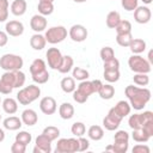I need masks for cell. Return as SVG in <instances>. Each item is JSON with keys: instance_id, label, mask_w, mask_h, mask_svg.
<instances>
[{"instance_id": "obj_59", "label": "cell", "mask_w": 153, "mask_h": 153, "mask_svg": "<svg viewBox=\"0 0 153 153\" xmlns=\"http://www.w3.org/2000/svg\"><path fill=\"white\" fill-rule=\"evenodd\" d=\"M74 2H78V4H81V2H85L86 0H73Z\"/></svg>"}, {"instance_id": "obj_32", "label": "cell", "mask_w": 153, "mask_h": 153, "mask_svg": "<svg viewBox=\"0 0 153 153\" xmlns=\"http://www.w3.org/2000/svg\"><path fill=\"white\" fill-rule=\"evenodd\" d=\"M72 76L74 78V80L82 81V80H87V79H88L90 73H88V71L85 69V68L74 67V68H73V72H72Z\"/></svg>"}, {"instance_id": "obj_11", "label": "cell", "mask_w": 153, "mask_h": 153, "mask_svg": "<svg viewBox=\"0 0 153 153\" xmlns=\"http://www.w3.org/2000/svg\"><path fill=\"white\" fill-rule=\"evenodd\" d=\"M51 140L48 139L44 134H41L36 137L35 143L36 146L33 147L32 152L33 153H50L51 152Z\"/></svg>"}, {"instance_id": "obj_25", "label": "cell", "mask_w": 153, "mask_h": 153, "mask_svg": "<svg viewBox=\"0 0 153 153\" xmlns=\"http://www.w3.org/2000/svg\"><path fill=\"white\" fill-rule=\"evenodd\" d=\"M102 99H111L115 96V87L111 84H103L97 92Z\"/></svg>"}, {"instance_id": "obj_58", "label": "cell", "mask_w": 153, "mask_h": 153, "mask_svg": "<svg viewBox=\"0 0 153 153\" xmlns=\"http://www.w3.org/2000/svg\"><path fill=\"white\" fill-rule=\"evenodd\" d=\"M38 1H41V2H53L54 4L55 0H38Z\"/></svg>"}, {"instance_id": "obj_37", "label": "cell", "mask_w": 153, "mask_h": 153, "mask_svg": "<svg viewBox=\"0 0 153 153\" xmlns=\"http://www.w3.org/2000/svg\"><path fill=\"white\" fill-rule=\"evenodd\" d=\"M78 90L81 91L82 93H85L86 96H91L92 93H94L93 91V86H92V81H88V80H82L80 81V84L78 85Z\"/></svg>"}, {"instance_id": "obj_40", "label": "cell", "mask_w": 153, "mask_h": 153, "mask_svg": "<svg viewBox=\"0 0 153 153\" xmlns=\"http://www.w3.org/2000/svg\"><path fill=\"white\" fill-rule=\"evenodd\" d=\"M134 84L137 86H147L149 84V76L146 73H136L133 76Z\"/></svg>"}, {"instance_id": "obj_50", "label": "cell", "mask_w": 153, "mask_h": 153, "mask_svg": "<svg viewBox=\"0 0 153 153\" xmlns=\"http://www.w3.org/2000/svg\"><path fill=\"white\" fill-rule=\"evenodd\" d=\"M25 151H26V146L18 141H14V143H12V146H11L12 153H25Z\"/></svg>"}, {"instance_id": "obj_39", "label": "cell", "mask_w": 153, "mask_h": 153, "mask_svg": "<svg viewBox=\"0 0 153 153\" xmlns=\"http://www.w3.org/2000/svg\"><path fill=\"white\" fill-rule=\"evenodd\" d=\"M103 76L110 84L111 82H116L120 79V69H114V71H106V69H104Z\"/></svg>"}, {"instance_id": "obj_20", "label": "cell", "mask_w": 153, "mask_h": 153, "mask_svg": "<svg viewBox=\"0 0 153 153\" xmlns=\"http://www.w3.org/2000/svg\"><path fill=\"white\" fill-rule=\"evenodd\" d=\"M47 44V41H45V37L43 35H41L39 32L35 33L31 36L30 38V45L33 50H42Z\"/></svg>"}, {"instance_id": "obj_51", "label": "cell", "mask_w": 153, "mask_h": 153, "mask_svg": "<svg viewBox=\"0 0 153 153\" xmlns=\"http://www.w3.org/2000/svg\"><path fill=\"white\" fill-rule=\"evenodd\" d=\"M131 152H133V153H149L151 149H149V147H148L147 145L137 143V145H135V146L133 147Z\"/></svg>"}, {"instance_id": "obj_16", "label": "cell", "mask_w": 153, "mask_h": 153, "mask_svg": "<svg viewBox=\"0 0 153 153\" xmlns=\"http://www.w3.org/2000/svg\"><path fill=\"white\" fill-rule=\"evenodd\" d=\"M47 25H48V22H47V19H45V17L42 16V14H39V13L32 16L31 19H30V26H31V29H32L35 32H37V33L44 31V30L47 29Z\"/></svg>"}, {"instance_id": "obj_14", "label": "cell", "mask_w": 153, "mask_h": 153, "mask_svg": "<svg viewBox=\"0 0 153 153\" xmlns=\"http://www.w3.org/2000/svg\"><path fill=\"white\" fill-rule=\"evenodd\" d=\"M39 109L44 115H53V114H55V111L57 109L56 100L50 96L43 97L39 102Z\"/></svg>"}, {"instance_id": "obj_46", "label": "cell", "mask_w": 153, "mask_h": 153, "mask_svg": "<svg viewBox=\"0 0 153 153\" xmlns=\"http://www.w3.org/2000/svg\"><path fill=\"white\" fill-rule=\"evenodd\" d=\"M114 142H129V134L126 130H117L114 136Z\"/></svg>"}, {"instance_id": "obj_8", "label": "cell", "mask_w": 153, "mask_h": 153, "mask_svg": "<svg viewBox=\"0 0 153 153\" xmlns=\"http://www.w3.org/2000/svg\"><path fill=\"white\" fill-rule=\"evenodd\" d=\"M148 121H153V112L143 111L142 114L130 115V117L128 120V124L131 129H139V128H142V126Z\"/></svg>"}, {"instance_id": "obj_4", "label": "cell", "mask_w": 153, "mask_h": 153, "mask_svg": "<svg viewBox=\"0 0 153 153\" xmlns=\"http://www.w3.org/2000/svg\"><path fill=\"white\" fill-rule=\"evenodd\" d=\"M23 65V57L16 54H5L0 57V68L4 71H19Z\"/></svg>"}, {"instance_id": "obj_23", "label": "cell", "mask_w": 153, "mask_h": 153, "mask_svg": "<svg viewBox=\"0 0 153 153\" xmlns=\"http://www.w3.org/2000/svg\"><path fill=\"white\" fill-rule=\"evenodd\" d=\"M1 105H2V109L6 114L8 115H13L17 112L18 110V103L14 98H5L2 102H1Z\"/></svg>"}, {"instance_id": "obj_7", "label": "cell", "mask_w": 153, "mask_h": 153, "mask_svg": "<svg viewBox=\"0 0 153 153\" xmlns=\"http://www.w3.org/2000/svg\"><path fill=\"white\" fill-rule=\"evenodd\" d=\"M55 152L56 153H75V152H79V140L75 139V137L60 139V140H57Z\"/></svg>"}, {"instance_id": "obj_10", "label": "cell", "mask_w": 153, "mask_h": 153, "mask_svg": "<svg viewBox=\"0 0 153 153\" xmlns=\"http://www.w3.org/2000/svg\"><path fill=\"white\" fill-rule=\"evenodd\" d=\"M68 35H69V37H71V39L73 42L80 43V42H84L87 38L88 32H87V29L84 25H81V24H74L73 26H71V29L68 31Z\"/></svg>"}, {"instance_id": "obj_24", "label": "cell", "mask_w": 153, "mask_h": 153, "mask_svg": "<svg viewBox=\"0 0 153 153\" xmlns=\"http://www.w3.org/2000/svg\"><path fill=\"white\" fill-rule=\"evenodd\" d=\"M60 86H61V90H62L65 93H73V91L76 88L75 80H74L73 76H65V78L61 80Z\"/></svg>"}, {"instance_id": "obj_35", "label": "cell", "mask_w": 153, "mask_h": 153, "mask_svg": "<svg viewBox=\"0 0 153 153\" xmlns=\"http://www.w3.org/2000/svg\"><path fill=\"white\" fill-rule=\"evenodd\" d=\"M131 137L134 141L136 142H147L151 137L142 130V128H139V129H133V133H131Z\"/></svg>"}, {"instance_id": "obj_33", "label": "cell", "mask_w": 153, "mask_h": 153, "mask_svg": "<svg viewBox=\"0 0 153 153\" xmlns=\"http://www.w3.org/2000/svg\"><path fill=\"white\" fill-rule=\"evenodd\" d=\"M116 30V33L117 35H121V33H130L131 32V24L129 20H126V19H121L120 23L117 24V26L115 27Z\"/></svg>"}, {"instance_id": "obj_44", "label": "cell", "mask_w": 153, "mask_h": 153, "mask_svg": "<svg viewBox=\"0 0 153 153\" xmlns=\"http://www.w3.org/2000/svg\"><path fill=\"white\" fill-rule=\"evenodd\" d=\"M111 146L114 153H126L129 148V142H114Z\"/></svg>"}, {"instance_id": "obj_19", "label": "cell", "mask_w": 153, "mask_h": 153, "mask_svg": "<svg viewBox=\"0 0 153 153\" xmlns=\"http://www.w3.org/2000/svg\"><path fill=\"white\" fill-rule=\"evenodd\" d=\"M27 4L25 0H14L11 4V12L16 17H20L26 12Z\"/></svg>"}, {"instance_id": "obj_53", "label": "cell", "mask_w": 153, "mask_h": 153, "mask_svg": "<svg viewBox=\"0 0 153 153\" xmlns=\"http://www.w3.org/2000/svg\"><path fill=\"white\" fill-rule=\"evenodd\" d=\"M8 42V35L6 33V31H1L0 30V48L5 47Z\"/></svg>"}, {"instance_id": "obj_26", "label": "cell", "mask_w": 153, "mask_h": 153, "mask_svg": "<svg viewBox=\"0 0 153 153\" xmlns=\"http://www.w3.org/2000/svg\"><path fill=\"white\" fill-rule=\"evenodd\" d=\"M128 48L133 54H141L146 50V42L141 38H133Z\"/></svg>"}, {"instance_id": "obj_41", "label": "cell", "mask_w": 153, "mask_h": 153, "mask_svg": "<svg viewBox=\"0 0 153 153\" xmlns=\"http://www.w3.org/2000/svg\"><path fill=\"white\" fill-rule=\"evenodd\" d=\"M31 140H32V135L29 131H25V130H22L16 135V141H18V142H20L25 146H27L31 142Z\"/></svg>"}, {"instance_id": "obj_13", "label": "cell", "mask_w": 153, "mask_h": 153, "mask_svg": "<svg viewBox=\"0 0 153 153\" xmlns=\"http://www.w3.org/2000/svg\"><path fill=\"white\" fill-rule=\"evenodd\" d=\"M152 18V12L147 6H137L134 10V19L139 24H147Z\"/></svg>"}, {"instance_id": "obj_30", "label": "cell", "mask_w": 153, "mask_h": 153, "mask_svg": "<svg viewBox=\"0 0 153 153\" xmlns=\"http://www.w3.org/2000/svg\"><path fill=\"white\" fill-rule=\"evenodd\" d=\"M121 20V16L117 11H111L108 13L106 16V19H105V23H106V26L110 27V29H115L117 26V24L120 23Z\"/></svg>"}, {"instance_id": "obj_47", "label": "cell", "mask_w": 153, "mask_h": 153, "mask_svg": "<svg viewBox=\"0 0 153 153\" xmlns=\"http://www.w3.org/2000/svg\"><path fill=\"white\" fill-rule=\"evenodd\" d=\"M139 0H121V5L126 11H134L139 5Z\"/></svg>"}, {"instance_id": "obj_34", "label": "cell", "mask_w": 153, "mask_h": 153, "mask_svg": "<svg viewBox=\"0 0 153 153\" xmlns=\"http://www.w3.org/2000/svg\"><path fill=\"white\" fill-rule=\"evenodd\" d=\"M42 134H44L48 139H50L51 141H55L59 136H60V129L57 127H54V126H48L43 129Z\"/></svg>"}, {"instance_id": "obj_12", "label": "cell", "mask_w": 153, "mask_h": 153, "mask_svg": "<svg viewBox=\"0 0 153 153\" xmlns=\"http://www.w3.org/2000/svg\"><path fill=\"white\" fill-rule=\"evenodd\" d=\"M45 56H47V62H48V66L51 68V69H57L60 67V63L62 61V54L61 51L57 49V48H49L45 53Z\"/></svg>"}, {"instance_id": "obj_22", "label": "cell", "mask_w": 153, "mask_h": 153, "mask_svg": "<svg viewBox=\"0 0 153 153\" xmlns=\"http://www.w3.org/2000/svg\"><path fill=\"white\" fill-rule=\"evenodd\" d=\"M59 115L62 120H71L74 116V106L71 103H62L59 108Z\"/></svg>"}, {"instance_id": "obj_43", "label": "cell", "mask_w": 153, "mask_h": 153, "mask_svg": "<svg viewBox=\"0 0 153 153\" xmlns=\"http://www.w3.org/2000/svg\"><path fill=\"white\" fill-rule=\"evenodd\" d=\"M99 55H100V59L103 61H106V60H110V59L115 57V51H114V49L111 47H108L106 45V47H103L100 49Z\"/></svg>"}, {"instance_id": "obj_31", "label": "cell", "mask_w": 153, "mask_h": 153, "mask_svg": "<svg viewBox=\"0 0 153 153\" xmlns=\"http://www.w3.org/2000/svg\"><path fill=\"white\" fill-rule=\"evenodd\" d=\"M37 10H38V13L44 16V17L50 16L54 12V4L53 2H41V1H38Z\"/></svg>"}, {"instance_id": "obj_36", "label": "cell", "mask_w": 153, "mask_h": 153, "mask_svg": "<svg viewBox=\"0 0 153 153\" xmlns=\"http://www.w3.org/2000/svg\"><path fill=\"white\" fill-rule=\"evenodd\" d=\"M131 41H133V35H131V32H130V33L116 35V42H117V44L121 45V47H124V48L129 47V44H130Z\"/></svg>"}, {"instance_id": "obj_5", "label": "cell", "mask_w": 153, "mask_h": 153, "mask_svg": "<svg viewBox=\"0 0 153 153\" xmlns=\"http://www.w3.org/2000/svg\"><path fill=\"white\" fill-rule=\"evenodd\" d=\"M128 66L130 71L134 73H146L148 74L151 72V63L142 57L140 54H133L128 60Z\"/></svg>"}, {"instance_id": "obj_9", "label": "cell", "mask_w": 153, "mask_h": 153, "mask_svg": "<svg viewBox=\"0 0 153 153\" xmlns=\"http://www.w3.org/2000/svg\"><path fill=\"white\" fill-rule=\"evenodd\" d=\"M122 120H123V118L120 117V116L112 110V108H111V109L109 110L108 115L103 118V126H104V128H105L106 130L112 131V130H116V129L120 127Z\"/></svg>"}, {"instance_id": "obj_48", "label": "cell", "mask_w": 153, "mask_h": 153, "mask_svg": "<svg viewBox=\"0 0 153 153\" xmlns=\"http://www.w3.org/2000/svg\"><path fill=\"white\" fill-rule=\"evenodd\" d=\"M32 80L37 84H45L48 80H49V72L48 71H44L39 74H36V75H32L31 76Z\"/></svg>"}, {"instance_id": "obj_1", "label": "cell", "mask_w": 153, "mask_h": 153, "mask_svg": "<svg viewBox=\"0 0 153 153\" xmlns=\"http://www.w3.org/2000/svg\"><path fill=\"white\" fill-rule=\"evenodd\" d=\"M129 104L134 110H142L151 99V91L146 87H137L134 85H128L124 90Z\"/></svg>"}, {"instance_id": "obj_6", "label": "cell", "mask_w": 153, "mask_h": 153, "mask_svg": "<svg viewBox=\"0 0 153 153\" xmlns=\"http://www.w3.org/2000/svg\"><path fill=\"white\" fill-rule=\"evenodd\" d=\"M67 29L62 25H57V26H51L45 31V41L50 44H57L61 43L62 41H65L67 38Z\"/></svg>"}, {"instance_id": "obj_21", "label": "cell", "mask_w": 153, "mask_h": 153, "mask_svg": "<svg viewBox=\"0 0 153 153\" xmlns=\"http://www.w3.org/2000/svg\"><path fill=\"white\" fill-rule=\"evenodd\" d=\"M130 109H131L130 104H129L128 102H126V100H120V102H117V104L112 108V110H114L120 117H122V118H124L126 116H128V115L130 114Z\"/></svg>"}, {"instance_id": "obj_27", "label": "cell", "mask_w": 153, "mask_h": 153, "mask_svg": "<svg viewBox=\"0 0 153 153\" xmlns=\"http://www.w3.org/2000/svg\"><path fill=\"white\" fill-rule=\"evenodd\" d=\"M73 65H74V60L71 55H63L62 56V61L60 63V67L57 68V71L62 74H66L68 73L72 68H73Z\"/></svg>"}, {"instance_id": "obj_57", "label": "cell", "mask_w": 153, "mask_h": 153, "mask_svg": "<svg viewBox=\"0 0 153 153\" xmlns=\"http://www.w3.org/2000/svg\"><path fill=\"white\" fill-rule=\"evenodd\" d=\"M141 1H142L143 4H146V5H149V4H151L153 0H141Z\"/></svg>"}, {"instance_id": "obj_29", "label": "cell", "mask_w": 153, "mask_h": 153, "mask_svg": "<svg viewBox=\"0 0 153 153\" xmlns=\"http://www.w3.org/2000/svg\"><path fill=\"white\" fill-rule=\"evenodd\" d=\"M87 135L91 140L93 141H99L103 139L104 136V129L100 127V126H97V124H93L88 128L87 130Z\"/></svg>"}, {"instance_id": "obj_56", "label": "cell", "mask_w": 153, "mask_h": 153, "mask_svg": "<svg viewBox=\"0 0 153 153\" xmlns=\"http://www.w3.org/2000/svg\"><path fill=\"white\" fill-rule=\"evenodd\" d=\"M5 140V131L2 128H0V142H2Z\"/></svg>"}, {"instance_id": "obj_42", "label": "cell", "mask_w": 153, "mask_h": 153, "mask_svg": "<svg viewBox=\"0 0 153 153\" xmlns=\"http://www.w3.org/2000/svg\"><path fill=\"white\" fill-rule=\"evenodd\" d=\"M8 0H0V23H4L8 18Z\"/></svg>"}, {"instance_id": "obj_54", "label": "cell", "mask_w": 153, "mask_h": 153, "mask_svg": "<svg viewBox=\"0 0 153 153\" xmlns=\"http://www.w3.org/2000/svg\"><path fill=\"white\" fill-rule=\"evenodd\" d=\"M103 85V82L100 81V80H98V79H96V80H92V86H93V91H94V93H97L98 92V90L100 88V86Z\"/></svg>"}, {"instance_id": "obj_15", "label": "cell", "mask_w": 153, "mask_h": 153, "mask_svg": "<svg viewBox=\"0 0 153 153\" xmlns=\"http://www.w3.org/2000/svg\"><path fill=\"white\" fill-rule=\"evenodd\" d=\"M5 31L10 36L18 37V36H22L23 35V32H24V25L19 20H10L5 25Z\"/></svg>"}, {"instance_id": "obj_2", "label": "cell", "mask_w": 153, "mask_h": 153, "mask_svg": "<svg viewBox=\"0 0 153 153\" xmlns=\"http://www.w3.org/2000/svg\"><path fill=\"white\" fill-rule=\"evenodd\" d=\"M25 84V74L19 71H6L0 78V93L10 94L13 88H20Z\"/></svg>"}, {"instance_id": "obj_61", "label": "cell", "mask_w": 153, "mask_h": 153, "mask_svg": "<svg viewBox=\"0 0 153 153\" xmlns=\"http://www.w3.org/2000/svg\"><path fill=\"white\" fill-rule=\"evenodd\" d=\"M1 102H2V100H1V97H0V104H1Z\"/></svg>"}, {"instance_id": "obj_17", "label": "cell", "mask_w": 153, "mask_h": 153, "mask_svg": "<svg viewBox=\"0 0 153 153\" xmlns=\"http://www.w3.org/2000/svg\"><path fill=\"white\" fill-rule=\"evenodd\" d=\"M22 122L25 124V126H35L38 121V116H37V112L32 109H25L23 112H22Z\"/></svg>"}, {"instance_id": "obj_60", "label": "cell", "mask_w": 153, "mask_h": 153, "mask_svg": "<svg viewBox=\"0 0 153 153\" xmlns=\"http://www.w3.org/2000/svg\"><path fill=\"white\" fill-rule=\"evenodd\" d=\"M105 149H106V151H112V146L110 145V146H108V147H106Z\"/></svg>"}, {"instance_id": "obj_45", "label": "cell", "mask_w": 153, "mask_h": 153, "mask_svg": "<svg viewBox=\"0 0 153 153\" xmlns=\"http://www.w3.org/2000/svg\"><path fill=\"white\" fill-rule=\"evenodd\" d=\"M104 69L106 71H114V69H120V61L116 57H112L110 60L104 61Z\"/></svg>"}, {"instance_id": "obj_62", "label": "cell", "mask_w": 153, "mask_h": 153, "mask_svg": "<svg viewBox=\"0 0 153 153\" xmlns=\"http://www.w3.org/2000/svg\"><path fill=\"white\" fill-rule=\"evenodd\" d=\"M0 121H1V115H0Z\"/></svg>"}, {"instance_id": "obj_18", "label": "cell", "mask_w": 153, "mask_h": 153, "mask_svg": "<svg viewBox=\"0 0 153 153\" xmlns=\"http://www.w3.org/2000/svg\"><path fill=\"white\" fill-rule=\"evenodd\" d=\"M2 126L7 130H18L23 126V122H22V118L17 117V116H10L4 120Z\"/></svg>"}, {"instance_id": "obj_55", "label": "cell", "mask_w": 153, "mask_h": 153, "mask_svg": "<svg viewBox=\"0 0 153 153\" xmlns=\"http://www.w3.org/2000/svg\"><path fill=\"white\" fill-rule=\"evenodd\" d=\"M147 61H148L151 65L153 63V51H152V50L148 53V60H147Z\"/></svg>"}, {"instance_id": "obj_49", "label": "cell", "mask_w": 153, "mask_h": 153, "mask_svg": "<svg viewBox=\"0 0 153 153\" xmlns=\"http://www.w3.org/2000/svg\"><path fill=\"white\" fill-rule=\"evenodd\" d=\"M73 99H74L76 103H79V104H84V103L88 99V96H86L85 93H82L81 91H79L78 88H75V90L73 91Z\"/></svg>"}, {"instance_id": "obj_28", "label": "cell", "mask_w": 153, "mask_h": 153, "mask_svg": "<svg viewBox=\"0 0 153 153\" xmlns=\"http://www.w3.org/2000/svg\"><path fill=\"white\" fill-rule=\"evenodd\" d=\"M29 69H30V73H31V76H32V75H36V74H39V73L47 71V65H45L44 60L36 59L30 65V68Z\"/></svg>"}, {"instance_id": "obj_52", "label": "cell", "mask_w": 153, "mask_h": 153, "mask_svg": "<svg viewBox=\"0 0 153 153\" xmlns=\"http://www.w3.org/2000/svg\"><path fill=\"white\" fill-rule=\"evenodd\" d=\"M78 140H79V152H85V151H87L88 147H90V141H88L87 139L82 137V136H79Z\"/></svg>"}, {"instance_id": "obj_38", "label": "cell", "mask_w": 153, "mask_h": 153, "mask_svg": "<svg viewBox=\"0 0 153 153\" xmlns=\"http://www.w3.org/2000/svg\"><path fill=\"white\" fill-rule=\"evenodd\" d=\"M71 131L74 136L79 137V136H82L86 133V127L82 122H74L71 127Z\"/></svg>"}, {"instance_id": "obj_3", "label": "cell", "mask_w": 153, "mask_h": 153, "mask_svg": "<svg viewBox=\"0 0 153 153\" xmlns=\"http://www.w3.org/2000/svg\"><path fill=\"white\" fill-rule=\"evenodd\" d=\"M39 96H41L39 86L29 85V86L23 87V88H20L18 91V93H17V102H19V104H22V105H29L32 102H35L36 99H38Z\"/></svg>"}]
</instances>
